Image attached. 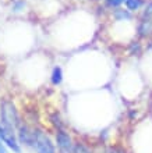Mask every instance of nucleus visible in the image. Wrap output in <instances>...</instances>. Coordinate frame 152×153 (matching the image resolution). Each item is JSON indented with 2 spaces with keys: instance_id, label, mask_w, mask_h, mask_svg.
Wrapping results in <instances>:
<instances>
[{
  "instance_id": "nucleus-10",
  "label": "nucleus",
  "mask_w": 152,
  "mask_h": 153,
  "mask_svg": "<svg viewBox=\"0 0 152 153\" xmlns=\"http://www.w3.org/2000/svg\"><path fill=\"white\" fill-rule=\"evenodd\" d=\"M127 0H103V4L108 8H112V10H116V8H120V6H123Z\"/></svg>"
},
{
  "instance_id": "nucleus-8",
  "label": "nucleus",
  "mask_w": 152,
  "mask_h": 153,
  "mask_svg": "<svg viewBox=\"0 0 152 153\" xmlns=\"http://www.w3.org/2000/svg\"><path fill=\"white\" fill-rule=\"evenodd\" d=\"M144 4H145L144 0H127V1L124 3V6H126V8H127L130 13H136L144 7Z\"/></svg>"
},
{
  "instance_id": "nucleus-7",
  "label": "nucleus",
  "mask_w": 152,
  "mask_h": 153,
  "mask_svg": "<svg viewBox=\"0 0 152 153\" xmlns=\"http://www.w3.org/2000/svg\"><path fill=\"white\" fill-rule=\"evenodd\" d=\"M50 82L55 86H59V85L63 82V70L59 65H55L52 70V74H50Z\"/></svg>"
},
{
  "instance_id": "nucleus-6",
  "label": "nucleus",
  "mask_w": 152,
  "mask_h": 153,
  "mask_svg": "<svg viewBox=\"0 0 152 153\" xmlns=\"http://www.w3.org/2000/svg\"><path fill=\"white\" fill-rule=\"evenodd\" d=\"M138 33L141 36H151L152 35V17H141L138 25Z\"/></svg>"
},
{
  "instance_id": "nucleus-12",
  "label": "nucleus",
  "mask_w": 152,
  "mask_h": 153,
  "mask_svg": "<svg viewBox=\"0 0 152 153\" xmlns=\"http://www.w3.org/2000/svg\"><path fill=\"white\" fill-rule=\"evenodd\" d=\"M0 153H7V149H6V146L1 141H0Z\"/></svg>"
},
{
  "instance_id": "nucleus-5",
  "label": "nucleus",
  "mask_w": 152,
  "mask_h": 153,
  "mask_svg": "<svg viewBox=\"0 0 152 153\" xmlns=\"http://www.w3.org/2000/svg\"><path fill=\"white\" fill-rule=\"evenodd\" d=\"M17 137H18V141H20L21 145L32 146V143H34V131L31 132L27 125H22V124H21L20 127H18Z\"/></svg>"
},
{
  "instance_id": "nucleus-3",
  "label": "nucleus",
  "mask_w": 152,
  "mask_h": 153,
  "mask_svg": "<svg viewBox=\"0 0 152 153\" xmlns=\"http://www.w3.org/2000/svg\"><path fill=\"white\" fill-rule=\"evenodd\" d=\"M32 148L36 150V153H56L50 138L40 129L34 131V143Z\"/></svg>"
},
{
  "instance_id": "nucleus-11",
  "label": "nucleus",
  "mask_w": 152,
  "mask_h": 153,
  "mask_svg": "<svg viewBox=\"0 0 152 153\" xmlns=\"http://www.w3.org/2000/svg\"><path fill=\"white\" fill-rule=\"evenodd\" d=\"M74 153H91V152H89L88 148L84 146L82 143H77V145L74 146Z\"/></svg>"
},
{
  "instance_id": "nucleus-13",
  "label": "nucleus",
  "mask_w": 152,
  "mask_h": 153,
  "mask_svg": "<svg viewBox=\"0 0 152 153\" xmlns=\"http://www.w3.org/2000/svg\"><path fill=\"white\" fill-rule=\"evenodd\" d=\"M60 153H63V152H60Z\"/></svg>"
},
{
  "instance_id": "nucleus-2",
  "label": "nucleus",
  "mask_w": 152,
  "mask_h": 153,
  "mask_svg": "<svg viewBox=\"0 0 152 153\" xmlns=\"http://www.w3.org/2000/svg\"><path fill=\"white\" fill-rule=\"evenodd\" d=\"M0 141L4 143V146H7L14 153H21V143L18 141L16 129L10 128L1 123H0Z\"/></svg>"
},
{
  "instance_id": "nucleus-9",
  "label": "nucleus",
  "mask_w": 152,
  "mask_h": 153,
  "mask_svg": "<svg viewBox=\"0 0 152 153\" xmlns=\"http://www.w3.org/2000/svg\"><path fill=\"white\" fill-rule=\"evenodd\" d=\"M25 7H27V1L25 0H14L11 3V11L13 13H21L24 11Z\"/></svg>"
},
{
  "instance_id": "nucleus-4",
  "label": "nucleus",
  "mask_w": 152,
  "mask_h": 153,
  "mask_svg": "<svg viewBox=\"0 0 152 153\" xmlns=\"http://www.w3.org/2000/svg\"><path fill=\"white\" fill-rule=\"evenodd\" d=\"M56 142H57V146H59V149L60 152L63 153H74V143H73L71 138L70 135L63 131H57L56 134Z\"/></svg>"
},
{
  "instance_id": "nucleus-1",
  "label": "nucleus",
  "mask_w": 152,
  "mask_h": 153,
  "mask_svg": "<svg viewBox=\"0 0 152 153\" xmlns=\"http://www.w3.org/2000/svg\"><path fill=\"white\" fill-rule=\"evenodd\" d=\"M0 123L13 129H16V131L21 125L18 111H17L16 106L13 105L10 100L0 102Z\"/></svg>"
}]
</instances>
